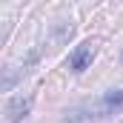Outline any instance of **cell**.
Here are the masks:
<instances>
[{
    "mask_svg": "<svg viewBox=\"0 0 123 123\" xmlns=\"http://www.w3.org/2000/svg\"><path fill=\"white\" fill-rule=\"evenodd\" d=\"M92 57H94V49H92V43H83L74 55H72V69L74 72H83L89 63H92Z\"/></svg>",
    "mask_w": 123,
    "mask_h": 123,
    "instance_id": "obj_1",
    "label": "cell"
}]
</instances>
